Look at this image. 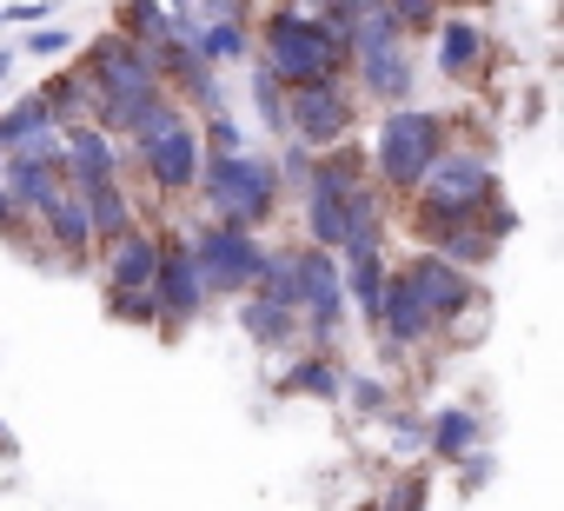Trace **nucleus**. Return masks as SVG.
I'll use <instances>...</instances> for the list:
<instances>
[{
	"label": "nucleus",
	"instance_id": "obj_24",
	"mask_svg": "<svg viewBox=\"0 0 564 511\" xmlns=\"http://www.w3.org/2000/svg\"><path fill=\"white\" fill-rule=\"evenodd\" d=\"M359 186H372V166H366V146H359V140H346V146H326V153L313 160V180H306V193H359Z\"/></svg>",
	"mask_w": 564,
	"mask_h": 511
},
{
	"label": "nucleus",
	"instance_id": "obj_36",
	"mask_svg": "<svg viewBox=\"0 0 564 511\" xmlns=\"http://www.w3.org/2000/svg\"><path fill=\"white\" fill-rule=\"evenodd\" d=\"M491 471H498V458H491V445H478L471 458H458V465H452V478H458V498H471V491H485V485H491Z\"/></svg>",
	"mask_w": 564,
	"mask_h": 511
},
{
	"label": "nucleus",
	"instance_id": "obj_23",
	"mask_svg": "<svg viewBox=\"0 0 564 511\" xmlns=\"http://www.w3.org/2000/svg\"><path fill=\"white\" fill-rule=\"evenodd\" d=\"M386 273H392V252H346L339 260V286H346V306L359 319H372V306L386 293Z\"/></svg>",
	"mask_w": 564,
	"mask_h": 511
},
{
	"label": "nucleus",
	"instance_id": "obj_10",
	"mask_svg": "<svg viewBox=\"0 0 564 511\" xmlns=\"http://www.w3.org/2000/svg\"><path fill=\"white\" fill-rule=\"evenodd\" d=\"M199 166H206V153H199V127H193V113H180L160 140L133 146V173L153 186V199H193Z\"/></svg>",
	"mask_w": 564,
	"mask_h": 511
},
{
	"label": "nucleus",
	"instance_id": "obj_7",
	"mask_svg": "<svg viewBox=\"0 0 564 511\" xmlns=\"http://www.w3.org/2000/svg\"><path fill=\"white\" fill-rule=\"evenodd\" d=\"M206 286H199V267L186 252V226H160V267H153V333L160 339H180L206 319Z\"/></svg>",
	"mask_w": 564,
	"mask_h": 511
},
{
	"label": "nucleus",
	"instance_id": "obj_29",
	"mask_svg": "<svg viewBox=\"0 0 564 511\" xmlns=\"http://www.w3.org/2000/svg\"><path fill=\"white\" fill-rule=\"evenodd\" d=\"M379 511H425L432 504V465L419 458V465H392V478L379 485V498H372Z\"/></svg>",
	"mask_w": 564,
	"mask_h": 511
},
{
	"label": "nucleus",
	"instance_id": "obj_6",
	"mask_svg": "<svg viewBox=\"0 0 564 511\" xmlns=\"http://www.w3.org/2000/svg\"><path fill=\"white\" fill-rule=\"evenodd\" d=\"M186 252L199 267V286L206 300H246L259 267H265V232H246V226H219V219H193L186 226Z\"/></svg>",
	"mask_w": 564,
	"mask_h": 511
},
{
	"label": "nucleus",
	"instance_id": "obj_2",
	"mask_svg": "<svg viewBox=\"0 0 564 511\" xmlns=\"http://www.w3.org/2000/svg\"><path fill=\"white\" fill-rule=\"evenodd\" d=\"M458 140V113H438V107H386L372 140H366V166H372V186L386 199H412L432 173V160Z\"/></svg>",
	"mask_w": 564,
	"mask_h": 511
},
{
	"label": "nucleus",
	"instance_id": "obj_5",
	"mask_svg": "<svg viewBox=\"0 0 564 511\" xmlns=\"http://www.w3.org/2000/svg\"><path fill=\"white\" fill-rule=\"evenodd\" d=\"M100 313L113 326H147L153 333V267H160V226H133L127 239L100 246Z\"/></svg>",
	"mask_w": 564,
	"mask_h": 511
},
{
	"label": "nucleus",
	"instance_id": "obj_16",
	"mask_svg": "<svg viewBox=\"0 0 564 511\" xmlns=\"http://www.w3.org/2000/svg\"><path fill=\"white\" fill-rule=\"evenodd\" d=\"M127 173H133V153H127L120 140H107L94 120L61 133V180H67L74 193H87V186H100V180H127Z\"/></svg>",
	"mask_w": 564,
	"mask_h": 511
},
{
	"label": "nucleus",
	"instance_id": "obj_26",
	"mask_svg": "<svg viewBox=\"0 0 564 511\" xmlns=\"http://www.w3.org/2000/svg\"><path fill=\"white\" fill-rule=\"evenodd\" d=\"M193 47H199L219 74H226V67H246V61H252V21H199Z\"/></svg>",
	"mask_w": 564,
	"mask_h": 511
},
{
	"label": "nucleus",
	"instance_id": "obj_30",
	"mask_svg": "<svg viewBox=\"0 0 564 511\" xmlns=\"http://www.w3.org/2000/svg\"><path fill=\"white\" fill-rule=\"evenodd\" d=\"M339 405H352L359 418H386V412L399 405V385H392L386 372H346V385H339Z\"/></svg>",
	"mask_w": 564,
	"mask_h": 511
},
{
	"label": "nucleus",
	"instance_id": "obj_35",
	"mask_svg": "<svg viewBox=\"0 0 564 511\" xmlns=\"http://www.w3.org/2000/svg\"><path fill=\"white\" fill-rule=\"evenodd\" d=\"M14 54L21 61H61V54H74V28H34V34H21Z\"/></svg>",
	"mask_w": 564,
	"mask_h": 511
},
{
	"label": "nucleus",
	"instance_id": "obj_37",
	"mask_svg": "<svg viewBox=\"0 0 564 511\" xmlns=\"http://www.w3.org/2000/svg\"><path fill=\"white\" fill-rule=\"evenodd\" d=\"M61 14V0H0V21H14V28H41V21H54Z\"/></svg>",
	"mask_w": 564,
	"mask_h": 511
},
{
	"label": "nucleus",
	"instance_id": "obj_25",
	"mask_svg": "<svg viewBox=\"0 0 564 511\" xmlns=\"http://www.w3.org/2000/svg\"><path fill=\"white\" fill-rule=\"evenodd\" d=\"M34 94H41V107H47V120H54L61 133H67V127H87V120H94V87H87L80 74H47V80H41Z\"/></svg>",
	"mask_w": 564,
	"mask_h": 511
},
{
	"label": "nucleus",
	"instance_id": "obj_18",
	"mask_svg": "<svg viewBox=\"0 0 564 511\" xmlns=\"http://www.w3.org/2000/svg\"><path fill=\"white\" fill-rule=\"evenodd\" d=\"M346 352H313V346H300L286 366L272 372V392L279 399H313V405H339V385H346Z\"/></svg>",
	"mask_w": 564,
	"mask_h": 511
},
{
	"label": "nucleus",
	"instance_id": "obj_40",
	"mask_svg": "<svg viewBox=\"0 0 564 511\" xmlns=\"http://www.w3.org/2000/svg\"><path fill=\"white\" fill-rule=\"evenodd\" d=\"M0 458H14V425L0 418Z\"/></svg>",
	"mask_w": 564,
	"mask_h": 511
},
{
	"label": "nucleus",
	"instance_id": "obj_41",
	"mask_svg": "<svg viewBox=\"0 0 564 511\" xmlns=\"http://www.w3.org/2000/svg\"><path fill=\"white\" fill-rule=\"evenodd\" d=\"M352 8H386V0H352Z\"/></svg>",
	"mask_w": 564,
	"mask_h": 511
},
{
	"label": "nucleus",
	"instance_id": "obj_38",
	"mask_svg": "<svg viewBox=\"0 0 564 511\" xmlns=\"http://www.w3.org/2000/svg\"><path fill=\"white\" fill-rule=\"evenodd\" d=\"M0 246H21V252L34 246V219H28L8 193H0Z\"/></svg>",
	"mask_w": 564,
	"mask_h": 511
},
{
	"label": "nucleus",
	"instance_id": "obj_11",
	"mask_svg": "<svg viewBox=\"0 0 564 511\" xmlns=\"http://www.w3.org/2000/svg\"><path fill=\"white\" fill-rule=\"evenodd\" d=\"M87 87H94V107H107V100H133V94H147V87H160L153 80V54L147 47H133L127 34H94L87 41V54H80V67H74Z\"/></svg>",
	"mask_w": 564,
	"mask_h": 511
},
{
	"label": "nucleus",
	"instance_id": "obj_31",
	"mask_svg": "<svg viewBox=\"0 0 564 511\" xmlns=\"http://www.w3.org/2000/svg\"><path fill=\"white\" fill-rule=\"evenodd\" d=\"M379 425H386V438H392V445H386L392 465H419V458H425V412H412V405L399 399Z\"/></svg>",
	"mask_w": 564,
	"mask_h": 511
},
{
	"label": "nucleus",
	"instance_id": "obj_28",
	"mask_svg": "<svg viewBox=\"0 0 564 511\" xmlns=\"http://www.w3.org/2000/svg\"><path fill=\"white\" fill-rule=\"evenodd\" d=\"M246 107H252V120H259L272 140H286V87H279L259 61H246Z\"/></svg>",
	"mask_w": 564,
	"mask_h": 511
},
{
	"label": "nucleus",
	"instance_id": "obj_34",
	"mask_svg": "<svg viewBox=\"0 0 564 511\" xmlns=\"http://www.w3.org/2000/svg\"><path fill=\"white\" fill-rule=\"evenodd\" d=\"M313 146H300V140H279V153H272V166H279V186H286L293 199L306 193V180H313Z\"/></svg>",
	"mask_w": 564,
	"mask_h": 511
},
{
	"label": "nucleus",
	"instance_id": "obj_1",
	"mask_svg": "<svg viewBox=\"0 0 564 511\" xmlns=\"http://www.w3.org/2000/svg\"><path fill=\"white\" fill-rule=\"evenodd\" d=\"M252 61L279 80V87H319V80H346L352 54L339 34H326L300 0H279V8L252 14Z\"/></svg>",
	"mask_w": 564,
	"mask_h": 511
},
{
	"label": "nucleus",
	"instance_id": "obj_39",
	"mask_svg": "<svg viewBox=\"0 0 564 511\" xmlns=\"http://www.w3.org/2000/svg\"><path fill=\"white\" fill-rule=\"evenodd\" d=\"M14 67H21V54H14V47H0V87L14 80Z\"/></svg>",
	"mask_w": 564,
	"mask_h": 511
},
{
	"label": "nucleus",
	"instance_id": "obj_20",
	"mask_svg": "<svg viewBox=\"0 0 564 511\" xmlns=\"http://www.w3.org/2000/svg\"><path fill=\"white\" fill-rule=\"evenodd\" d=\"M485 445V412L478 405H438V412H425V465L438 471H452L458 458H471Z\"/></svg>",
	"mask_w": 564,
	"mask_h": 511
},
{
	"label": "nucleus",
	"instance_id": "obj_9",
	"mask_svg": "<svg viewBox=\"0 0 564 511\" xmlns=\"http://www.w3.org/2000/svg\"><path fill=\"white\" fill-rule=\"evenodd\" d=\"M419 199H432V206H452V213H485L491 199H505V193H498V160H491V146L452 140V146L432 160V173H425Z\"/></svg>",
	"mask_w": 564,
	"mask_h": 511
},
{
	"label": "nucleus",
	"instance_id": "obj_21",
	"mask_svg": "<svg viewBox=\"0 0 564 511\" xmlns=\"http://www.w3.org/2000/svg\"><path fill=\"white\" fill-rule=\"evenodd\" d=\"M80 206H87V226H94V252L113 246V239H127L133 226H147L140 199H133V180H100V186L80 193Z\"/></svg>",
	"mask_w": 564,
	"mask_h": 511
},
{
	"label": "nucleus",
	"instance_id": "obj_19",
	"mask_svg": "<svg viewBox=\"0 0 564 511\" xmlns=\"http://www.w3.org/2000/svg\"><path fill=\"white\" fill-rule=\"evenodd\" d=\"M232 319H239V339L252 346V352H265V359H293L306 339H300V313L293 306H272V300H259V293H246V300H232Z\"/></svg>",
	"mask_w": 564,
	"mask_h": 511
},
{
	"label": "nucleus",
	"instance_id": "obj_15",
	"mask_svg": "<svg viewBox=\"0 0 564 511\" xmlns=\"http://www.w3.org/2000/svg\"><path fill=\"white\" fill-rule=\"evenodd\" d=\"M34 239L54 252V273H87V260H94V226H87V206H80V193H74V186H67V193H54V199L41 206Z\"/></svg>",
	"mask_w": 564,
	"mask_h": 511
},
{
	"label": "nucleus",
	"instance_id": "obj_32",
	"mask_svg": "<svg viewBox=\"0 0 564 511\" xmlns=\"http://www.w3.org/2000/svg\"><path fill=\"white\" fill-rule=\"evenodd\" d=\"M199 127V153L206 160H232V153H252V140H246V120L226 107V113H206V120H193Z\"/></svg>",
	"mask_w": 564,
	"mask_h": 511
},
{
	"label": "nucleus",
	"instance_id": "obj_3",
	"mask_svg": "<svg viewBox=\"0 0 564 511\" xmlns=\"http://www.w3.org/2000/svg\"><path fill=\"white\" fill-rule=\"evenodd\" d=\"M199 213L219 219V226H246V232H265L279 199H286V186H279V166L272 153H232V160H206L199 166V186H193Z\"/></svg>",
	"mask_w": 564,
	"mask_h": 511
},
{
	"label": "nucleus",
	"instance_id": "obj_27",
	"mask_svg": "<svg viewBox=\"0 0 564 511\" xmlns=\"http://www.w3.org/2000/svg\"><path fill=\"white\" fill-rule=\"evenodd\" d=\"M113 34H127L133 47H160V41H173V21H166V8L160 0H120L113 8Z\"/></svg>",
	"mask_w": 564,
	"mask_h": 511
},
{
	"label": "nucleus",
	"instance_id": "obj_42",
	"mask_svg": "<svg viewBox=\"0 0 564 511\" xmlns=\"http://www.w3.org/2000/svg\"><path fill=\"white\" fill-rule=\"evenodd\" d=\"M359 511H379V504H372V498H359Z\"/></svg>",
	"mask_w": 564,
	"mask_h": 511
},
{
	"label": "nucleus",
	"instance_id": "obj_14",
	"mask_svg": "<svg viewBox=\"0 0 564 511\" xmlns=\"http://www.w3.org/2000/svg\"><path fill=\"white\" fill-rule=\"evenodd\" d=\"M346 87L359 94V107H412L419 100V61H412V41H386V47H366L352 54L346 67Z\"/></svg>",
	"mask_w": 564,
	"mask_h": 511
},
{
	"label": "nucleus",
	"instance_id": "obj_4",
	"mask_svg": "<svg viewBox=\"0 0 564 511\" xmlns=\"http://www.w3.org/2000/svg\"><path fill=\"white\" fill-rule=\"evenodd\" d=\"M392 267L412 280V293L425 300V313H432V326H438L445 346H478V333L491 319V300H485L478 273L452 267L445 252H425V246H412L405 260H392Z\"/></svg>",
	"mask_w": 564,
	"mask_h": 511
},
{
	"label": "nucleus",
	"instance_id": "obj_33",
	"mask_svg": "<svg viewBox=\"0 0 564 511\" xmlns=\"http://www.w3.org/2000/svg\"><path fill=\"white\" fill-rule=\"evenodd\" d=\"M386 8H392V21H399V34L405 41H425L452 8H445V0H386Z\"/></svg>",
	"mask_w": 564,
	"mask_h": 511
},
{
	"label": "nucleus",
	"instance_id": "obj_22",
	"mask_svg": "<svg viewBox=\"0 0 564 511\" xmlns=\"http://www.w3.org/2000/svg\"><path fill=\"white\" fill-rule=\"evenodd\" d=\"M0 193H8L28 219H41V206L54 199V193H67V180H61V166H41V160H0Z\"/></svg>",
	"mask_w": 564,
	"mask_h": 511
},
{
	"label": "nucleus",
	"instance_id": "obj_43",
	"mask_svg": "<svg viewBox=\"0 0 564 511\" xmlns=\"http://www.w3.org/2000/svg\"><path fill=\"white\" fill-rule=\"evenodd\" d=\"M0 34H8V21H0Z\"/></svg>",
	"mask_w": 564,
	"mask_h": 511
},
{
	"label": "nucleus",
	"instance_id": "obj_8",
	"mask_svg": "<svg viewBox=\"0 0 564 511\" xmlns=\"http://www.w3.org/2000/svg\"><path fill=\"white\" fill-rule=\"evenodd\" d=\"M359 94L346 80H319V87H293L286 94V140L326 153V146H346L359 140Z\"/></svg>",
	"mask_w": 564,
	"mask_h": 511
},
{
	"label": "nucleus",
	"instance_id": "obj_17",
	"mask_svg": "<svg viewBox=\"0 0 564 511\" xmlns=\"http://www.w3.org/2000/svg\"><path fill=\"white\" fill-rule=\"evenodd\" d=\"M432 54H438V80L478 87L485 67H491V28L471 21V14H445V21L432 28Z\"/></svg>",
	"mask_w": 564,
	"mask_h": 511
},
{
	"label": "nucleus",
	"instance_id": "obj_12",
	"mask_svg": "<svg viewBox=\"0 0 564 511\" xmlns=\"http://www.w3.org/2000/svg\"><path fill=\"white\" fill-rule=\"evenodd\" d=\"M366 333L379 339V352H386V359H419V352H425V346L438 339V326H432L425 300L412 293V280H405L399 267L386 273V293H379V306H372Z\"/></svg>",
	"mask_w": 564,
	"mask_h": 511
},
{
	"label": "nucleus",
	"instance_id": "obj_13",
	"mask_svg": "<svg viewBox=\"0 0 564 511\" xmlns=\"http://www.w3.org/2000/svg\"><path fill=\"white\" fill-rule=\"evenodd\" d=\"M153 80H160L193 120L226 113V74H219L193 41H160V47H153Z\"/></svg>",
	"mask_w": 564,
	"mask_h": 511
}]
</instances>
